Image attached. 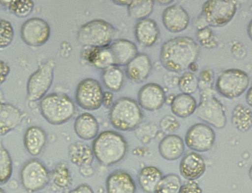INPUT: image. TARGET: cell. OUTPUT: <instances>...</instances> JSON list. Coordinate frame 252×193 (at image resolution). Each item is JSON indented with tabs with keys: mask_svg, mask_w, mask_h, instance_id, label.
Masks as SVG:
<instances>
[{
	"mask_svg": "<svg viewBox=\"0 0 252 193\" xmlns=\"http://www.w3.org/2000/svg\"><path fill=\"white\" fill-rule=\"evenodd\" d=\"M55 62L50 60L41 64L30 77L27 84L28 99L32 102L43 99L54 81Z\"/></svg>",
	"mask_w": 252,
	"mask_h": 193,
	"instance_id": "9c48e42d",
	"label": "cell"
},
{
	"mask_svg": "<svg viewBox=\"0 0 252 193\" xmlns=\"http://www.w3.org/2000/svg\"><path fill=\"white\" fill-rule=\"evenodd\" d=\"M155 1L152 0L131 1L128 6V12L133 19L140 21L147 19L153 13Z\"/></svg>",
	"mask_w": 252,
	"mask_h": 193,
	"instance_id": "4dcf8cb0",
	"label": "cell"
},
{
	"mask_svg": "<svg viewBox=\"0 0 252 193\" xmlns=\"http://www.w3.org/2000/svg\"><path fill=\"white\" fill-rule=\"evenodd\" d=\"M185 141L186 145L194 152H205L213 147L216 141V134L210 125L198 123L189 129Z\"/></svg>",
	"mask_w": 252,
	"mask_h": 193,
	"instance_id": "7c38bea8",
	"label": "cell"
},
{
	"mask_svg": "<svg viewBox=\"0 0 252 193\" xmlns=\"http://www.w3.org/2000/svg\"><path fill=\"white\" fill-rule=\"evenodd\" d=\"M39 108L43 117L54 125L63 124L70 120L76 112L74 102L68 96L54 93L41 100Z\"/></svg>",
	"mask_w": 252,
	"mask_h": 193,
	"instance_id": "3957f363",
	"label": "cell"
},
{
	"mask_svg": "<svg viewBox=\"0 0 252 193\" xmlns=\"http://www.w3.org/2000/svg\"><path fill=\"white\" fill-rule=\"evenodd\" d=\"M178 86L183 93L191 95L198 89V79L190 71L185 72L179 78Z\"/></svg>",
	"mask_w": 252,
	"mask_h": 193,
	"instance_id": "e575fe53",
	"label": "cell"
},
{
	"mask_svg": "<svg viewBox=\"0 0 252 193\" xmlns=\"http://www.w3.org/2000/svg\"><path fill=\"white\" fill-rule=\"evenodd\" d=\"M174 97L175 96L172 94L168 95V96H166L165 103H166L168 105L170 106L174 98Z\"/></svg>",
	"mask_w": 252,
	"mask_h": 193,
	"instance_id": "c3c4849f",
	"label": "cell"
},
{
	"mask_svg": "<svg viewBox=\"0 0 252 193\" xmlns=\"http://www.w3.org/2000/svg\"><path fill=\"white\" fill-rule=\"evenodd\" d=\"M182 185L181 179L178 175L168 174L161 178L154 193H180Z\"/></svg>",
	"mask_w": 252,
	"mask_h": 193,
	"instance_id": "836d02e7",
	"label": "cell"
},
{
	"mask_svg": "<svg viewBox=\"0 0 252 193\" xmlns=\"http://www.w3.org/2000/svg\"><path fill=\"white\" fill-rule=\"evenodd\" d=\"M180 193H202V189L195 180H188L182 185Z\"/></svg>",
	"mask_w": 252,
	"mask_h": 193,
	"instance_id": "ab89813d",
	"label": "cell"
},
{
	"mask_svg": "<svg viewBox=\"0 0 252 193\" xmlns=\"http://www.w3.org/2000/svg\"><path fill=\"white\" fill-rule=\"evenodd\" d=\"M0 4L5 6L16 16L24 18L30 15L33 11L35 4L30 0L16 1H0Z\"/></svg>",
	"mask_w": 252,
	"mask_h": 193,
	"instance_id": "d6a6232c",
	"label": "cell"
},
{
	"mask_svg": "<svg viewBox=\"0 0 252 193\" xmlns=\"http://www.w3.org/2000/svg\"><path fill=\"white\" fill-rule=\"evenodd\" d=\"M162 171L154 166L142 168L138 176L139 185L146 193H154L155 189L163 176Z\"/></svg>",
	"mask_w": 252,
	"mask_h": 193,
	"instance_id": "83f0119b",
	"label": "cell"
},
{
	"mask_svg": "<svg viewBox=\"0 0 252 193\" xmlns=\"http://www.w3.org/2000/svg\"><path fill=\"white\" fill-rule=\"evenodd\" d=\"M174 2V1H171V0H160V1H155V3L160 6H167L172 4Z\"/></svg>",
	"mask_w": 252,
	"mask_h": 193,
	"instance_id": "bcb514c9",
	"label": "cell"
},
{
	"mask_svg": "<svg viewBox=\"0 0 252 193\" xmlns=\"http://www.w3.org/2000/svg\"><path fill=\"white\" fill-rule=\"evenodd\" d=\"M143 114L139 104L134 99L122 97L113 104L109 112L112 126L122 131H131L141 124Z\"/></svg>",
	"mask_w": 252,
	"mask_h": 193,
	"instance_id": "277c9868",
	"label": "cell"
},
{
	"mask_svg": "<svg viewBox=\"0 0 252 193\" xmlns=\"http://www.w3.org/2000/svg\"><path fill=\"white\" fill-rule=\"evenodd\" d=\"M250 78L243 71L230 69L223 71L218 77L216 87L223 97L233 99L242 95L248 88Z\"/></svg>",
	"mask_w": 252,
	"mask_h": 193,
	"instance_id": "ba28073f",
	"label": "cell"
},
{
	"mask_svg": "<svg viewBox=\"0 0 252 193\" xmlns=\"http://www.w3.org/2000/svg\"><path fill=\"white\" fill-rule=\"evenodd\" d=\"M200 47L193 39L187 36L177 37L167 40L161 46L159 61L164 68L178 73L189 69L195 63Z\"/></svg>",
	"mask_w": 252,
	"mask_h": 193,
	"instance_id": "6da1fadb",
	"label": "cell"
},
{
	"mask_svg": "<svg viewBox=\"0 0 252 193\" xmlns=\"http://www.w3.org/2000/svg\"><path fill=\"white\" fill-rule=\"evenodd\" d=\"M114 66H126L137 55L138 49L133 42L126 39H119L109 45Z\"/></svg>",
	"mask_w": 252,
	"mask_h": 193,
	"instance_id": "7402d4cb",
	"label": "cell"
},
{
	"mask_svg": "<svg viewBox=\"0 0 252 193\" xmlns=\"http://www.w3.org/2000/svg\"><path fill=\"white\" fill-rule=\"evenodd\" d=\"M0 193H6V192L1 188H0Z\"/></svg>",
	"mask_w": 252,
	"mask_h": 193,
	"instance_id": "f5cc1de1",
	"label": "cell"
},
{
	"mask_svg": "<svg viewBox=\"0 0 252 193\" xmlns=\"http://www.w3.org/2000/svg\"><path fill=\"white\" fill-rule=\"evenodd\" d=\"M63 166L58 165L53 171V177L54 183L59 187L66 188L70 184L69 175L63 176Z\"/></svg>",
	"mask_w": 252,
	"mask_h": 193,
	"instance_id": "74e56055",
	"label": "cell"
},
{
	"mask_svg": "<svg viewBox=\"0 0 252 193\" xmlns=\"http://www.w3.org/2000/svg\"><path fill=\"white\" fill-rule=\"evenodd\" d=\"M231 122L233 126L240 132H248L252 125L251 110L241 104L236 106L232 112Z\"/></svg>",
	"mask_w": 252,
	"mask_h": 193,
	"instance_id": "f1b7e54d",
	"label": "cell"
},
{
	"mask_svg": "<svg viewBox=\"0 0 252 193\" xmlns=\"http://www.w3.org/2000/svg\"><path fill=\"white\" fill-rule=\"evenodd\" d=\"M161 156L167 161H175L184 153L185 144L183 138L176 134H169L164 137L158 145Z\"/></svg>",
	"mask_w": 252,
	"mask_h": 193,
	"instance_id": "cb8c5ba5",
	"label": "cell"
},
{
	"mask_svg": "<svg viewBox=\"0 0 252 193\" xmlns=\"http://www.w3.org/2000/svg\"><path fill=\"white\" fill-rule=\"evenodd\" d=\"M213 86L199 87L200 102L195 111L197 118L218 129H223L227 118L224 107L215 96Z\"/></svg>",
	"mask_w": 252,
	"mask_h": 193,
	"instance_id": "5b68a950",
	"label": "cell"
},
{
	"mask_svg": "<svg viewBox=\"0 0 252 193\" xmlns=\"http://www.w3.org/2000/svg\"><path fill=\"white\" fill-rule=\"evenodd\" d=\"M162 21L167 30L171 33H177L184 31L188 28L190 18L182 6L175 4L164 10Z\"/></svg>",
	"mask_w": 252,
	"mask_h": 193,
	"instance_id": "9a60e30c",
	"label": "cell"
},
{
	"mask_svg": "<svg viewBox=\"0 0 252 193\" xmlns=\"http://www.w3.org/2000/svg\"><path fill=\"white\" fill-rule=\"evenodd\" d=\"M152 63L150 57L144 53L138 55L126 65V72L127 77L132 82L141 83L150 75Z\"/></svg>",
	"mask_w": 252,
	"mask_h": 193,
	"instance_id": "ac0fdd59",
	"label": "cell"
},
{
	"mask_svg": "<svg viewBox=\"0 0 252 193\" xmlns=\"http://www.w3.org/2000/svg\"><path fill=\"white\" fill-rule=\"evenodd\" d=\"M166 93L164 88L156 83H149L143 86L138 93V101L140 107L154 111L164 104Z\"/></svg>",
	"mask_w": 252,
	"mask_h": 193,
	"instance_id": "5bb4252c",
	"label": "cell"
},
{
	"mask_svg": "<svg viewBox=\"0 0 252 193\" xmlns=\"http://www.w3.org/2000/svg\"><path fill=\"white\" fill-rule=\"evenodd\" d=\"M13 171V161L9 151L3 146L0 138V185L7 183Z\"/></svg>",
	"mask_w": 252,
	"mask_h": 193,
	"instance_id": "1f68e13d",
	"label": "cell"
},
{
	"mask_svg": "<svg viewBox=\"0 0 252 193\" xmlns=\"http://www.w3.org/2000/svg\"><path fill=\"white\" fill-rule=\"evenodd\" d=\"M102 80L108 89L112 92H118L123 85L124 74L119 67L111 66L103 70Z\"/></svg>",
	"mask_w": 252,
	"mask_h": 193,
	"instance_id": "f546056e",
	"label": "cell"
},
{
	"mask_svg": "<svg viewBox=\"0 0 252 193\" xmlns=\"http://www.w3.org/2000/svg\"><path fill=\"white\" fill-rule=\"evenodd\" d=\"M198 83L204 84L213 85L214 82V74L210 68H205L202 70L199 75Z\"/></svg>",
	"mask_w": 252,
	"mask_h": 193,
	"instance_id": "60d3db41",
	"label": "cell"
},
{
	"mask_svg": "<svg viewBox=\"0 0 252 193\" xmlns=\"http://www.w3.org/2000/svg\"><path fill=\"white\" fill-rule=\"evenodd\" d=\"M170 106L171 111L175 115L185 118L195 112L197 104L195 99L191 95L182 93L175 96Z\"/></svg>",
	"mask_w": 252,
	"mask_h": 193,
	"instance_id": "4316f807",
	"label": "cell"
},
{
	"mask_svg": "<svg viewBox=\"0 0 252 193\" xmlns=\"http://www.w3.org/2000/svg\"><path fill=\"white\" fill-rule=\"evenodd\" d=\"M20 179L27 191L34 193L44 189L48 184L50 174L42 162L37 159H32L22 167Z\"/></svg>",
	"mask_w": 252,
	"mask_h": 193,
	"instance_id": "30bf717a",
	"label": "cell"
},
{
	"mask_svg": "<svg viewBox=\"0 0 252 193\" xmlns=\"http://www.w3.org/2000/svg\"><path fill=\"white\" fill-rule=\"evenodd\" d=\"M134 33L135 38L140 45L145 47H151L158 41L160 31L157 23L147 18L137 22Z\"/></svg>",
	"mask_w": 252,
	"mask_h": 193,
	"instance_id": "603a6c76",
	"label": "cell"
},
{
	"mask_svg": "<svg viewBox=\"0 0 252 193\" xmlns=\"http://www.w3.org/2000/svg\"><path fill=\"white\" fill-rule=\"evenodd\" d=\"M83 58L95 68L105 70L114 66L113 55L109 47L91 48L82 53Z\"/></svg>",
	"mask_w": 252,
	"mask_h": 193,
	"instance_id": "484cf974",
	"label": "cell"
},
{
	"mask_svg": "<svg viewBox=\"0 0 252 193\" xmlns=\"http://www.w3.org/2000/svg\"><path fill=\"white\" fill-rule=\"evenodd\" d=\"M10 67L4 61L0 60V85L4 83L10 73Z\"/></svg>",
	"mask_w": 252,
	"mask_h": 193,
	"instance_id": "b9f144b4",
	"label": "cell"
},
{
	"mask_svg": "<svg viewBox=\"0 0 252 193\" xmlns=\"http://www.w3.org/2000/svg\"><path fill=\"white\" fill-rule=\"evenodd\" d=\"M131 2V1H114L113 2L117 5H121V6L126 5L128 6L130 4Z\"/></svg>",
	"mask_w": 252,
	"mask_h": 193,
	"instance_id": "681fc988",
	"label": "cell"
},
{
	"mask_svg": "<svg viewBox=\"0 0 252 193\" xmlns=\"http://www.w3.org/2000/svg\"><path fill=\"white\" fill-rule=\"evenodd\" d=\"M107 193H135L136 186L131 176L126 171L116 170L108 176L106 182Z\"/></svg>",
	"mask_w": 252,
	"mask_h": 193,
	"instance_id": "ffe728a7",
	"label": "cell"
},
{
	"mask_svg": "<svg viewBox=\"0 0 252 193\" xmlns=\"http://www.w3.org/2000/svg\"><path fill=\"white\" fill-rule=\"evenodd\" d=\"M189 69L191 73L195 72L198 70L197 65L195 64V63H192L189 66Z\"/></svg>",
	"mask_w": 252,
	"mask_h": 193,
	"instance_id": "f907efd6",
	"label": "cell"
},
{
	"mask_svg": "<svg viewBox=\"0 0 252 193\" xmlns=\"http://www.w3.org/2000/svg\"><path fill=\"white\" fill-rule=\"evenodd\" d=\"M4 97V94L2 90L0 88V102L3 100Z\"/></svg>",
	"mask_w": 252,
	"mask_h": 193,
	"instance_id": "816d5d0a",
	"label": "cell"
},
{
	"mask_svg": "<svg viewBox=\"0 0 252 193\" xmlns=\"http://www.w3.org/2000/svg\"><path fill=\"white\" fill-rule=\"evenodd\" d=\"M69 155L71 161L80 167L81 174L84 176H91L94 171L91 165L94 155L92 149L82 141H77L70 145Z\"/></svg>",
	"mask_w": 252,
	"mask_h": 193,
	"instance_id": "2e32d148",
	"label": "cell"
},
{
	"mask_svg": "<svg viewBox=\"0 0 252 193\" xmlns=\"http://www.w3.org/2000/svg\"><path fill=\"white\" fill-rule=\"evenodd\" d=\"M115 34V29L110 24L102 20H94L80 28L77 40L84 46L102 48L110 45Z\"/></svg>",
	"mask_w": 252,
	"mask_h": 193,
	"instance_id": "8992f818",
	"label": "cell"
},
{
	"mask_svg": "<svg viewBox=\"0 0 252 193\" xmlns=\"http://www.w3.org/2000/svg\"><path fill=\"white\" fill-rule=\"evenodd\" d=\"M48 141L45 131L38 126L29 127L24 135V143L27 152L32 156L36 157L41 154Z\"/></svg>",
	"mask_w": 252,
	"mask_h": 193,
	"instance_id": "44dd1931",
	"label": "cell"
},
{
	"mask_svg": "<svg viewBox=\"0 0 252 193\" xmlns=\"http://www.w3.org/2000/svg\"><path fill=\"white\" fill-rule=\"evenodd\" d=\"M252 88L250 87L246 94V101L247 104L251 107L252 106Z\"/></svg>",
	"mask_w": 252,
	"mask_h": 193,
	"instance_id": "f6af8a7d",
	"label": "cell"
},
{
	"mask_svg": "<svg viewBox=\"0 0 252 193\" xmlns=\"http://www.w3.org/2000/svg\"><path fill=\"white\" fill-rule=\"evenodd\" d=\"M198 42L205 48L212 49L218 47V42L212 30L209 27L199 29L196 33Z\"/></svg>",
	"mask_w": 252,
	"mask_h": 193,
	"instance_id": "8d00e7d4",
	"label": "cell"
},
{
	"mask_svg": "<svg viewBox=\"0 0 252 193\" xmlns=\"http://www.w3.org/2000/svg\"><path fill=\"white\" fill-rule=\"evenodd\" d=\"M24 118L21 110L9 103L0 102V136H3L16 129Z\"/></svg>",
	"mask_w": 252,
	"mask_h": 193,
	"instance_id": "d6986e66",
	"label": "cell"
},
{
	"mask_svg": "<svg viewBox=\"0 0 252 193\" xmlns=\"http://www.w3.org/2000/svg\"><path fill=\"white\" fill-rule=\"evenodd\" d=\"M127 143L124 136L114 131L101 132L94 138L92 146L94 156L105 166L121 161L127 151Z\"/></svg>",
	"mask_w": 252,
	"mask_h": 193,
	"instance_id": "7a4b0ae2",
	"label": "cell"
},
{
	"mask_svg": "<svg viewBox=\"0 0 252 193\" xmlns=\"http://www.w3.org/2000/svg\"><path fill=\"white\" fill-rule=\"evenodd\" d=\"M252 20H251L250 22L249 23L247 28V32L248 33V35L249 37L250 38V40H252Z\"/></svg>",
	"mask_w": 252,
	"mask_h": 193,
	"instance_id": "7dc6e473",
	"label": "cell"
},
{
	"mask_svg": "<svg viewBox=\"0 0 252 193\" xmlns=\"http://www.w3.org/2000/svg\"><path fill=\"white\" fill-rule=\"evenodd\" d=\"M181 175L188 180H195L205 173L206 164L202 156L194 151L187 153L180 164Z\"/></svg>",
	"mask_w": 252,
	"mask_h": 193,
	"instance_id": "e0dca14e",
	"label": "cell"
},
{
	"mask_svg": "<svg viewBox=\"0 0 252 193\" xmlns=\"http://www.w3.org/2000/svg\"><path fill=\"white\" fill-rule=\"evenodd\" d=\"M23 41L33 47H40L49 40L51 28L48 23L39 18H32L23 25L21 30Z\"/></svg>",
	"mask_w": 252,
	"mask_h": 193,
	"instance_id": "4fadbf2b",
	"label": "cell"
},
{
	"mask_svg": "<svg viewBox=\"0 0 252 193\" xmlns=\"http://www.w3.org/2000/svg\"><path fill=\"white\" fill-rule=\"evenodd\" d=\"M74 128L76 135L83 140H91L98 135L99 125L96 118L92 114L84 113L75 120Z\"/></svg>",
	"mask_w": 252,
	"mask_h": 193,
	"instance_id": "d4e9b609",
	"label": "cell"
},
{
	"mask_svg": "<svg viewBox=\"0 0 252 193\" xmlns=\"http://www.w3.org/2000/svg\"><path fill=\"white\" fill-rule=\"evenodd\" d=\"M237 5V2L235 1L208 0L202 6L199 18L206 27H222L234 17Z\"/></svg>",
	"mask_w": 252,
	"mask_h": 193,
	"instance_id": "52a82bcc",
	"label": "cell"
},
{
	"mask_svg": "<svg viewBox=\"0 0 252 193\" xmlns=\"http://www.w3.org/2000/svg\"><path fill=\"white\" fill-rule=\"evenodd\" d=\"M14 30L11 24L4 19H0V50L9 47L14 38Z\"/></svg>",
	"mask_w": 252,
	"mask_h": 193,
	"instance_id": "d590c367",
	"label": "cell"
},
{
	"mask_svg": "<svg viewBox=\"0 0 252 193\" xmlns=\"http://www.w3.org/2000/svg\"><path fill=\"white\" fill-rule=\"evenodd\" d=\"M114 95L110 91H106L103 93L102 104L106 108L111 107L113 105Z\"/></svg>",
	"mask_w": 252,
	"mask_h": 193,
	"instance_id": "ee69618b",
	"label": "cell"
},
{
	"mask_svg": "<svg viewBox=\"0 0 252 193\" xmlns=\"http://www.w3.org/2000/svg\"><path fill=\"white\" fill-rule=\"evenodd\" d=\"M160 127L164 132L172 133L178 130L180 124L175 117L168 115L161 119L160 121Z\"/></svg>",
	"mask_w": 252,
	"mask_h": 193,
	"instance_id": "f35d334b",
	"label": "cell"
},
{
	"mask_svg": "<svg viewBox=\"0 0 252 193\" xmlns=\"http://www.w3.org/2000/svg\"><path fill=\"white\" fill-rule=\"evenodd\" d=\"M103 91L97 80L88 78L82 81L77 86L75 99L78 105L87 110H95L102 105Z\"/></svg>",
	"mask_w": 252,
	"mask_h": 193,
	"instance_id": "8fae6325",
	"label": "cell"
},
{
	"mask_svg": "<svg viewBox=\"0 0 252 193\" xmlns=\"http://www.w3.org/2000/svg\"><path fill=\"white\" fill-rule=\"evenodd\" d=\"M68 193H94L92 187L87 184L80 185Z\"/></svg>",
	"mask_w": 252,
	"mask_h": 193,
	"instance_id": "7bdbcfd3",
	"label": "cell"
}]
</instances>
